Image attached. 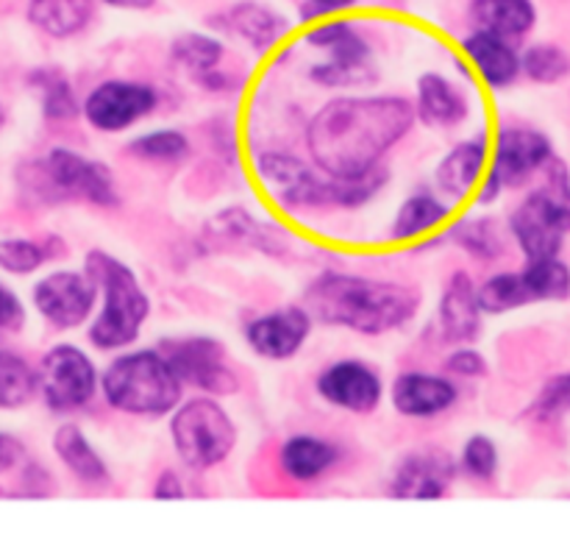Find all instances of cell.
Returning <instances> with one entry per match:
<instances>
[{"label": "cell", "mask_w": 570, "mask_h": 540, "mask_svg": "<svg viewBox=\"0 0 570 540\" xmlns=\"http://www.w3.org/2000/svg\"><path fill=\"white\" fill-rule=\"evenodd\" d=\"M415 122V109L406 98H337L323 106L306 128L312 161L328 178H354L379 167L382 156Z\"/></svg>", "instance_id": "1"}, {"label": "cell", "mask_w": 570, "mask_h": 540, "mask_svg": "<svg viewBox=\"0 0 570 540\" xmlns=\"http://www.w3.org/2000/svg\"><path fill=\"white\" fill-rule=\"evenodd\" d=\"M306 306L309 315L328 326L354 328L360 334H384L412 321L417 295L393 282L323 273L306 289Z\"/></svg>", "instance_id": "2"}, {"label": "cell", "mask_w": 570, "mask_h": 540, "mask_svg": "<svg viewBox=\"0 0 570 540\" xmlns=\"http://www.w3.org/2000/svg\"><path fill=\"white\" fill-rule=\"evenodd\" d=\"M83 265H87L83 273L104 289V306L89 326V340L95 348L104 351L126 348L137 340L139 328L148 321V295L139 287L131 267L106 251H89Z\"/></svg>", "instance_id": "3"}, {"label": "cell", "mask_w": 570, "mask_h": 540, "mask_svg": "<svg viewBox=\"0 0 570 540\" xmlns=\"http://www.w3.org/2000/svg\"><path fill=\"white\" fill-rule=\"evenodd\" d=\"M106 401L128 415L159 418L181 401V379L161 351L122 354L100 379Z\"/></svg>", "instance_id": "4"}, {"label": "cell", "mask_w": 570, "mask_h": 540, "mask_svg": "<svg viewBox=\"0 0 570 540\" xmlns=\"http://www.w3.org/2000/svg\"><path fill=\"white\" fill-rule=\"evenodd\" d=\"M510 232L527 259L560 256L570 232V178L560 159L549 161V181L534 189L510 217Z\"/></svg>", "instance_id": "5"}, {"label": "cell", "mask_w": 570, "mask_h": 540, "mask_svg": "<svg viewBox=\"0 0 570 540\" xmlns=\"http://www.w3.org/2000/svg\"><path fill=\"white\" fill-rule=\"evenodd\" d=\"M31 176H22V181H31V193L39 200L59 198H87L98 206H115L117 189L111 181V170L100 161L83 159L76 150L53 148L48 159L28 167Z\"/></svg>", "instance_id": "6"}, {"label": "cell", "mask_w": 570, "mask_h": 540, "mask_svg": "<svg viewBox=\"0 0 570 540\" xmlns=\"http://www.w3.org/2000/svg\"><path fill=\"white\" fill-rule=\"evenodd\" d=\"M170 434L184 465L195 471H206L223 462L237 443L232 418L212 399H193L178 406L170 421Z\"/></svg>", "instance_id": "7"}, {"label": "cell", "mask_w": 570, "mask_h": 540, "mask_svg": "<svg viewBox=\"0 0 570 540\" xmlns=\"http://www.w3.org/2000/svg\"><path fill=\"white\" fill-rule=\"evenodd\" d=\"M37 379L45 404L53 412L81 410L98 390V371H95L92 360L70 343L56 345L45 354Z\"/></svg>", "instance_id": "8"}, {"label": "cell", "mask_w": 570, "mask_h": 540, "mask_svg": "<svg viewBox=\"0 0 570 540\" xmlns=\"http://www.w3.org/2000/svg\"><path fill=\"white\" fill-rule=\"evenodd\" d=\"M161 354L167 356L181 384H193L209 395H232L239 390L237 373L226 365V356H223L226 351L206 334L167 340L161 345Z\"/></svg>", "instance_id": "9"}, {"label": "cell", "mask_w": 570, "mask_h": 540, "mask_svg": "<svg viewBox=\"0 0 570 540\" xmlns=\"http://www.w3.org/2000/svg\"><path fill=\"white\" fill-rule=\"evenodd\" d=\"M306 42L312 48L328 50V59L323 65L312 67L309 76L323 87H345V84L365 81L367 59H371V48L365 39L348 26V22H323V26L312 28L306 33Z\"/></svg>", "instance_id": "10"}, {"label": "cell", "mask_w": 570, "mask_h": 540, "mask_svg": "<svg viewBox=\"0 0 570 540\" xmlns=\"http://www.w3.org/2000/svg\"><path fill=\"white\" fill-rule=\"evenodd\" d=\"M256 173H259L262 184L271 189V195L284 209H306V206L332 204V198H328V181H321L295 156L267 150V154H262L256 159Z\"/></svg>", "instance_id": "11"}, {"label": "cell", "mask_w": 570, "mask_h": 540, "mask_svg": "<svg viewBox=\"0 0 570 540\" xmlns=\"http://www.w3.org/2000/svg\"><path fill=\"white\" fill-rule=\"evenodd\" d=\"M156 100L159 98H156L154 87H148V84L115 78V81L98 84L89 92L87 104H83V115L98 131L115 134L150 115Z\"/></svg>", "instance_id": "12"}, {"label": "cell", "mask_w": 570, "mask_h": 540, "mask_svg": "<svg viewBox=\"0 0 570 540\" xmlns=\"http://www.w3.org/2000/svg\"><path fill=\"white\" fill-rule=\"evenodd\" d=\"M95 298H98V284L87 273L76 271L50 273L33 287V304L39 315L56 328L81 326L92 312Z\"/></svg>", "instance_id": "13"}, {"label": "cell", "mask_w": 570, "mask_h": 540, "mask_svg": "<svg viewBox=\"0 0 570 540\" xmlns=\"http://www.w3.org/2000/svg\"><path fill=\"white\" fill-rule=\"evenodd\" d=\"M551 159H554V148H551V139L543 131L507 126L501 128L499 139H495L490 176L501 184V189L521 187L534 173L549 167Z\"/></svg>", "instance_id": "14"}, {"label": "cell", "mask_w": 570, "mask_h": 540, "mask_svg": "<svg viewBox=\"0 0 570 540\" xmlns=\"http://www.w3.org/2000/svg\"><path fill=\"white\" fill-rule=\"evenodd\" d=\"M312 328V315L301 306H284V310L259 315L254 323H248L250 348L265 360H289L306 343Z\"/></svg>", "instance_id": "15"}, {"label": "cell", "mask_w": 570, "mask_h": 540, "mask_svg": "<svg viewBox=\"0 0 570 540\" xmlns=\"http://www.w3.org/2000/svg\"><path fill=\"white\" fill-rule=\"evenodd\" d=\"M317 393L348 412H371L382 401V379L365 362L343 360L317 376Z\"/></svg>", "instance_id": "16"}, {"label": "cell", "mask_w": 570, "mask_h": 540, "mask_svg": "<svg viewBox=\"0 0 570 540\" xmlns=\"http://www.w3.org/2000/svg\"><path fill=\"white\" fill-rule=\"evenodd\" d=\"M454 482V462L443 451H415L393 473L390 493L395 499L434 501L443 499Z\"/></svg>", "instance_id": "17"}, {"label": "cell", "mask_w": 570, "mask_h": 540, "mask_svg": "<svg viewBox=\"0 0 570 540\" xmlns=\"http://www.w3.org/2000/svg\"><path fill=\"white\" fill-rule=\"evenodd\" d=\"M462 50L488 87L507 89L521 76V56L512 48L510 39L499 37V33L473 28V33L462 39Z\"/></svg>", "instance_id": "18"}, {"label": "cell", "mask_w": 570, "mask_h": 540, "mask_svg": "<svg viewBox=\"0 0 570 540\" xmlns=\"http://www.w3.org/2000/svg\"><path fill=\"white\" fill-rule=\"evenodd\" d=\"M454 401V382L443 376H432V373H404L393 384V406L406 418L440 415Z\"/></svg>", "instance_id": "19"}, {"label": "cell", "mask_w": 570, "mask_h": 540, "mask_svg": "<svg viewBox=\"0 0 570 540\" xmlns=\"http://www.w3.org/2000/svg\"><path fill=\"white\" fill-rule=\"evenodd\" d=\"M482 326V306L468 273H454L440 298V328L449 343H468Z\"/></svg>", "instance_id": "20"}, {"label": "cell", "mask_w": 570, "mask_h": 540, "mask_svg": "<svg viewBox=\"0 0 570 540\" xmlns=\"http://www.w3.org/2000/svg\"><path fill=\"white\" fill-rule=\"evenodd\" d=\"M484 165H488V139H465L438 165V173H434L438 187L454 200L468 198L473 187L482 181Z\"/></svg>", "instance_id": "21"}, {"label": "cell", "mask_w": 570, "mask_h": 540, "mask_svg": "<svg viewBox=\"0 0 570 540\" xmlns=\"http://www.w3.org/2000/svg\"><path fill=\"white\" fill-rule=\"evenodd\" d=\"M417 115L432 128H454L468 117V100L449 78L426 72L417 81Z\"/></svg>", "instance_id": "22"}, {"label": "cell", "mask_w": 570, "mask_h": 540, "mask_svg": "<svg viewBox=\"0 0 570 540\" xmlns=\"http://www.w3.org/2000/svg\"><path fill=\"white\" fill-rule=\"evenodd\" d=\"M468 17H471V26L476 31L515 39L532 31L534 22H538V9H534L532 0H473Z\"/></svg>", "instance_id": "23"}, {"label": "cell", "mask_w": 570, "mask_h": 540, "mask_svg": "<svg viewBox=\"0 0 570 540\" xmlns=\"http://www.w3.org/2000/svg\"><path fill=\"white\" fill-rule=\"evenodd\" d=\"M95 14V0H31L28 20L56 39L83 31Z\"/></svg>", "instance_id": "24"}, {"label": "cell", "mask_w": 570, "mask_h": 540, "mask_svg": "<svg viewBox=\"0 0 570 540\" xmlns=\"http://www.w3.org/2000/svg\"><path fill=\"white\" fill-rule=\"evenodd\" d=\"M53 451H56V456H59V460L70 468V473H76L81 482L100 484L109 479L106 462L100 460L98 451L92 449V443H89L87 434H83L78 426H72V423H65V426L56 429Z\"/></svg>", "instance_id": "25"}, {"label": "cell", "mask_w": 570, "mask_h": 540, "mask_svg": "<svg viewBox=\"0 0 570 540\" xmlns=\"http://www.w3.org/2000/svg\"><path fill=\"white\" fill-rule=\"evenodd\" d=\"M337 462V449L315 434H295L284 443L282 465L298 482H312Z\"/></svg>", "instance_id": "26"}, {"label": "cell", "mask_w": 570, "mask_h": 540, "mask_svg": "<svg viewBox=\"0 0 570 540\" xmlns=\"http://www.w3.org/2000/svg\"><path fill=\"white\" fill-rule=\"evenodd\" d=\"M228 26L234 33L254 45L256 50H267L284 31H287V20L276 14L273 9L259 3H239L228 11Z\"/></svg>", "instance_id": "27"}, {"label": "cell", "mask_w": 570, "mask_h": 540, "mask_svg": "<svg viewBox=\"0 0 570 540\" xmlns=\"http://www.w3.org/2000/svg\"><path fill=\"white\" fill-rule=\"evenodd\" d=\"M445 217H449V206H445L443 200H438L429 193L412 195V198L404 200L399 215H395L390 237L401 239V243L423 237V234H429L432 228H438Z\"/></svg>", "instance_id": "28"}, {"label": "cell", "mask_w": 570, "mask_h": 540, "mask_svg": "<svg viewBox=\"0 0 570 540\" xmlns=\"http://www.w3.org/2000/svg\"><path fill=\"white\" fill-rule=\"evenodd\" d=\"M521 276L532 301H566L570 295V267L560 256L527 259Z\"/></svg>", "instance_id": "29"}, {"label": "cell", "mask_w": 570, "mask_h": 540, "mask_svg": "<svg viewBox=\"0 0 570 540\" xmlns=\"http://www.w3.org/2000/svg\"><path fill=\"white\" fill-rule=\"evenodd\" d=\"M476 298L484 315H504V312L518 310V306L534 304L521 273H499V276H490L476 289Z\"/></svg>", "instance_id": "30"}, {"label": "cell", "mask_w": 570, "mask_h": 540, "mask_svg": "<svg viewBox=\"0 0 570 540\" xmlns=\"http://www.w3.org/2000/svg\"><path fill=\"white\" fill-rule=\"evenodd\" d=\"M451 239L482 262L499 259L501 251H504L501 234L495 232V223L488 217H471V220L456 223L451 228Z\"/></svg>", "instance_id": "31"}, {"label": "cell", "mask_w": 570, "mask_h": 540, "mask_svg": "<svg viewBox=\"0 0 570 540\" xmlns=\"http://www.w3.org/2000/svg\"><path fill=\"white\" fill-rule=\"evenodd\" d=\"M37 384L39 379L37 373L28 367V362H22L20 356L0 351V406H6V410L22 406L33 395Z\"/></svg>", "instance_id": "32"}, {"label": "cell", "mask_w": 570, "mask_h": 540, "mask_svg": "<svg viewBox=\"0 0 570 540\" xmlns=\"http://www.w3.org/2000/svg\"><path fill=\"white\" fill-rule=\"evenodd\" d=\"M173 59L187 70L206 76L223 59V45L206 33H184L173 42Z\"/></svg>", "instance_id": "33"}, {"label": "cell", "mask_w": 570, "mask_h": 540, "mask_svg": "<svg viewBox=\"0 0 570 540\" xmlns=\"http://www.w3.org/2000/svg\"><path fill=\"white\" fill-rule=\"evenodd\" d=\"M521 70L538 84H557L570 72V59L557 45L540 42L521 56Z\"/></svg>", "instance_id": "34"}, {"label": "cell", "mask_w": 570, "mask_h": 540, "mask_svg": "<svg viewBox=\"0 0 570 540\" xmlns=\"http://www.w3.org/2000/svg\"><path fill=\"white\" fill-rule=\"evenodd\" d=\"M128 154L150 161H178L189 154V143L181 131L161 128V131L142 134L128 143Z\"/></svg>", "instance_id": "35"}, {"label": "cell", "mask_w": 570, "mask_h": 540, "mask_svg": "<svg viewBox=\"0 0 570 540\" xmlns=\"http://www.w3.org/2000/svg\"><path fill=\"white\" fill-rule=\"evenodd\" d=\"M31 84L39 89V95H42V111L45 117H50V120H70V117L78 111L76 95H72L70 84H67L61 76H56V72L50 70L33 72Z\"/></svg>", "instance_id": "36"}, {"label": "cell", "mask_w": 570, "mask_h": 540, "mask_svg": "<svg viewBox=\"0 0 570 540\" xmlns=\"http://www.w3.org/2000/svg\"><path fill=\"white\" fill-rule=\"evenodd\" d=\"M50 256L48 245L33 239H0V267L9 273H33Z\"/></svg>", "instance_id": "37"}, {"label": "cell", "mask_w": 570, "mask_h": 540, "mask_svg": "<svg viewBox=\"0 0 570 540\" xmlns=\"http://www.w3.org/2000/svg\"><path fill=\"white\" fill-rule=\"evenodd\" d=\"M462 468L473 479H482V482L493 479L495 471H499V449H495L493 438H488V434H473L465 443V449H462Z\"/></svg>", "instance_id": "38"}, {"label": "cell", "mask_w": 570, "mask_h": 540, "mask_svg": "<svg viewBox=\"0 0 570 540\" xmlns=\"http://www.w3.org/2000/svg\"><path fill=\"white\" fill-rule=\"evenodd\" d=\"M534 418L540 421H560L562 415L570 412V373H562V376H554L543 387V393L538 395L532 406Z\"/></svg>", "instance_id": "39"}, {"label": "cell", "mask_w": 570, "mask_h": 540, "mask_svg": "<svg viewBox=\"0 0 570 540\" xmlns=\"http://www.w3.org/2000/svg\"><path fill=\"white\" fill-rule=\"evenodd\" d=\"M445 367H449V373H454V376L476 379V376H482L484 371H488V362L482 360V354H479V351L460 348V351H454V354L449 356Z\"/></svg>", "instance_id": "40"}, {"label": "cell", "mask_w": 570, "mask_h": 540, "mask_svg": "<svg viewBox=\"0 0 570 540\" xmlns=\"http://www.w3.org/2000/svg\"><path fill=\"white\" fill-rule=\"evenodd\" d=\"M26 321L20 298L0 284V328H20Z\"/></svg>", "instance_id": "41"}, {"label": "cell", "mask_w": 570, "mask_h": 540, "mask_svg": "<svg viewBox=\"0 0 570 540\" xmlns=\"http://www.w3.org/2000/svg\"><path fill=\"white\" fill-rule=\"evenodd\" d=\"M154 495L161 501H176V499H184L187 493H184V484L181 479L176 477V471H165L159 479H156Z\"/></svg>", "instance_id": "42"}, {"label": "cell", "mask_w": 570, "mask_h": 540, "mask_svg": "<svg viewBox=\"0 0 570 540\" xmlns=\"http://www.w3.org/2000/svg\"><path fill=\"white\" fill-rule=\"evenodd\" d=\"M20 456H22V445L17 443L11 434L0 432V473L9 471V468H14Z\"/></svg>", "instance_id": "43"}, {"label": "cell", "mask_w": 570, "mask_h": 540, "mask_svg": "<svg viewBox=\"0 0 570 540\" xmlns=\"http://www.w3.org/2000/svg\"><path fill=\"white\" fill-rule=\"evenodd\" d=\"M312 9H304V17H317V14H332V11L348 9V6H356L360 0H309Z\"/></svg>", "instance_id": "44"}, {"label": "cell", "mask_w": 570, "mask_h": 540, "mask_svg": "<svg viewBox=\"0 0 570 540\" xmlns=\"http://www.w3.org/2000/svg\"><path fill=\"white\" fill-rule=\"evenodd\" d=\"M104 3L115 6V9H134V11H145L156 3V0H104Z\"/></svg>", "instance_id": "45"}, {"label": "cell", "mask_w": 570, "mask_h": 540, "mask_svg": "<svg viewBox=\"0 0 570 540\" xmlns=\"http://www.w3.org/2000/svg\"><path fill=\"white\" fill-rule=\"evenodd\" d=\"M0 126H3V109H0Z\"/></svg>", "instance_id": "46"}]
</instances>
